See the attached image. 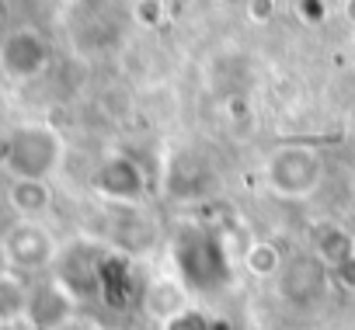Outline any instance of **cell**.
Listing matches in <instances>:
<instances>
[{"mask_svg":"<svg viewBox=\"0 0 355 330\" xmlns=\"http://www.w3.org/2000/svg\"><path fill=\"white\" fill-rule=\"evenodd\" d=\"M25 309H28V295H25L21 282L11 278V275H4V278H0V323L15 320V316L25 313Z\"/></svg>","mask_w":355,"mask_h":330,"instance_id":"cell-4","label":"cell"},{"mask_svg":"<svg viewBox=\"0 0 355 330\" xmlns=\"http://www.w3.org/2000/svg\"><path fill=\"white\" fill-rule=\"evenodd\" d=\"M4 257L8 264H18V268H39L49 261V237L32 223L15 226L4 240Z\"/></svg>","mask_w":355,"mask_h":330,"instance_id":"cell-3","label":"cell"},{"mask_svg":"<svg viewBox=\"0 0 355 330\" xmlns=\"http://www.w3.org/2000/svg\"><path fill=\"white\" fill-rule=\"evenodd\" d=\"M60 156V139L46 125H21L8 139V171L18 181H42Z\"/></svg>","mask_w":355,"mask_h":330,"instance_id":"cell-1","label":"cell"},{"mask_svg":"<svg viewBox=\"0 0 355 330\" xmlns=\"http://www.w3.org/2000/svg\"><path fill=\"white\" fill-rule=\"evenodd\" d=\"M11 202H15L18 212H39V209H46L49 195H46L42 181H15L11 185Z\"/></svg>","mask_w":355,"mask_h":330,"instance_id":"cell-5","label":"cell"},{"mask_svg":"<svg viewBox=\"0 0 355 330\" xmlns=\"http://www.w3.org/2000/svg\"><path fill=\"white\" fill-rule=\"evenodd\" d=\"M46 42L35 32H15L4 46H0V63L11 77H35L46 66Z\"/></svg>","mask_w":355,"mask_h":330,"instance_id":"cell-2","label":"cell"}]
</instances>
